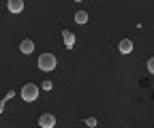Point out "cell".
<instances>
[{"mask_svg":"<svg viewBox=\"0 0 154 128\" xmlns=\"http://www.w3.org/2000/svg\"><path fill=\"white\" fill-rule=\"evenodd\" d=\"M96 124H99V122H96V118H86V126H90V128H94Z\"/></svg>","mask_w":154,"mask_h":128,"instance_id":"obj_10","label":"cell"},{"mask_svg":"<svg viewBox=\"0 0 154 128\" xmlns=\"http://www.w3.org/2000/svg\"><path fill=\"white\" fill-rule=\"evenodd\" d=\"M51 88H54L51 81H43V90H51Z\"/></svg>","mask_w":154,"mask_h":128,"instance_id":"obj_11","label":"cell"},{"mask_svg":"<svg viewBox=\"0 0 154 128\" xmlns=\"http://www.w3.org/2000/svg\"><path fill=\"white\" fill-rule=\"evenodd\" d=\"M19 96H22L24 103H34L38 98V85L36 83H26L22 88V92H19Z\"/></svg>","mask_w":154,"mask_h":128,"instance_id":"obj_1","label":"cell"},{"mask_svg":"<svg viewBox=\"0 0 154 128\" xmlns=\"http://www.w3.org/2000/svg\"><path fill=\"white\" fill-rule=\"evenodd\" d=\"M24 0H9L7 2V9H9V13H22L24 11Z\"/></svg>","mask_w":154,"mask_h":128,"instance_id":"obj_4","label":"cell"},{"mask_svg":"<svg viewBox=\"0 0 154 128\" xmlns=\"http://www.w3.org/2000/svg\"><path fill=\"white\" fill-rule=\"evenodd\" d=\"M19 51H22V53H26V56H30V53L34 51V43H32L30 39H24L22 43H19Z\"/></svg>","mask_w":154,"mask_h":128,"instance_id":"obj_7","label":"cell"},{"mask_svg":"<svg viewBox=\"0 0 154 128\" xmlns=\"http://www.w3.org/2000/svg\"><path fill=\"white\" fill-rule=\"evenodd\" d=\"M73 19H75V24H86L88 22V13L84 11V9H79V11H75V15H73Z\"/></svg>","mask_w":154,"mask_h":128,"instance_id":"obj_8","label":"cell"},{"mask_svg":"<svg viewBox=\"0 0 154 128\" xmlns=\"http://www.w3.org/2000/svg\"><path fill=\"white\" fill-rule=\"evenodd\" d=\"M146 68H148V73H150V75H154V56L148 60V64H146Z\"/></svg>","mask_w":154,"mask_h":128,"instance_id":"obj_9","label":"cell"},{"mask_svg":"<svg viewBox=\"0 0 154 128\" xmlns=\"http://www.w3.org/2000/svg\"><path fill=\"white\" fill-rule=\"evenodd\" d=\"M118 49H120V53L128 56V53L133 51V41H131V39H122V41L118 43Z\"/></svg>","mask_w":154,"mask_h":128,"instance_id":"obj_6","label":"cell"},{"mask_svg":"<svg viewBox=\"0 0 154 128\" xmlns=\"http://www.w3.org/2000/svg\"><path fill=\"white\" fill-rule=\"evenodd\" d=\"M38 126H41V128H54V126H56V115L43 113L41 118H38Z\"/></svg>","mask_w":154,"mask_h":128,"instance_id":"obj_3","label":"cell"},{"mask_svg":"<svg viewBox=\"0 0 154 128\" xmlns=\"http://www.w3.org/2000/svg\"><path fill=\"white\" fill-rule=\"evenodd\" d=\"M13 96H15V92H13V90H9V92H7V94H5V98H7V100H11V98H13Z\"/></svg>","mask_w":154,"mask_h":128,"instance_id":"obj_12","label":"cell"},{"mask_svg":"<svg viewBox=\"0 0 154 128\" xmlns=\"http://www.w3.org/2000/svg\"><path fill=\"white\" fill-rule=\"evenodd\" d=\"M56 56L54 53H41L38 56V68H41L43 73H51L54 68H56Z\"/></svg>","mask_w":154,"mask_h":128,"instance_id":"obj_2","label":"cell"},{"mask_svg":"<svg viewBox=\"0 0 154 128\" xmlns=\"http://www.w3.org/2000/svg\"><path fill=\"white\" fill-rule=\"evenodd\" d=\"M62 41H64V47L66 49H73L75 47V34L71 30H62Z\"/></svg>","mask_w":154,"mask_h":128,"instance_id":"obj_5","label":"cell"}]
</instances>
